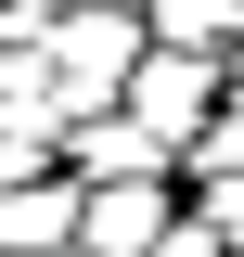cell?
Masks as SVG:
<instances>
[{
    "label": "cell",
    "mask_w": 244,
    "mask_h": 257,
    "mask_svg": "<svg viewBox=\"0 0 244 257\" xmlns=\"http://www.w3.org/2000/svg\"><path fill=\"white\" fill-rule=\"evenodd\" d=\"M218 26H231V0H167V13H154L167 52H180V39H218Z\"/></svg>",
    "instance_id": "6"
},
{
    "label": "cell",
    "mask_w": 244,
    "mask_h": 257,
    "mask_svg": "<svg viewBox=\"0 0 244 257\" xmlns=\"http://www.w3.org/2000/svg\"><path fill=\"white\" fill-rule=\"evenodd\" d=\"M218 103V52L193 64V52H167V64H142V116H154V142H167V128H193Z\"/></svg>",
    "instance_id": "1"
},
{
    "label": "cell",
    "mask_w": 244,
    "mask_h": 257,
    "mask_svg": "<svg viewBox=\"0 0 244 257\" xmlns=\"http://www.w3.org/2000/svg\"><path fill=\"white\" fill-rule=\"evenodd\" d=\"M90 244H154V193H116V206H90Z\"/></svg>",
    "instance_id": "5"
},
{
    "label": "cell",
    "mask_w": 244,
    "mask_h": 257,
    "mask_svg": "<svg viewBox=\"0 0 244 257\" xmlns=\"http://www.w3.org/2000/svg\"><path fill=\"white\" fill-rule=\"evenodd\" d=\"M154 257H231V244H218V219H206V231H167Z\"/></svg>",
    "instance_id": "7"
},
{
    "label": "cell",
    "mask_w": 244,
    "mask_h": 257,
    "mask_svg": "<svg viewBox=\"0 0 244 257\" xmlns=\"http://www.w3.org/2000/svg\"><path fill=\"white\" fill-rule=\"evenodd\" d=\"M64 231V193H0V244H52Z\"/></svg>",
    "instance_id": "4"
},
{
    "label": "cell",
    "mask_w": 244,
    "mask_h": 257,
    "mask_svg": "<svg viewBox=\"0 0 244 257\" xmlns=\"http://www.w3.org/2000/svg\"><path fill=\"white\" fill-rule=\"evenodd\" d=\"M77 167L90 180H142V167H167V142L154 128H77Z\"/></svg>",
    "instance_id": "3"
},
{
    "label": "cell",
    "mask_w": 244,
    "mask_h": 257,
    "mask_svg": "<svg viewBox=\"0 0 244 257\" xmlns=\"http://www.w3.org/2000/svg\"><path fill=\"white\" fill-rule=\"evenodd\" d=\"M129 64H142V26H52V77L64 90H103Z\"/></svg>",
    "instance_id": "2"
}]
</instances>
